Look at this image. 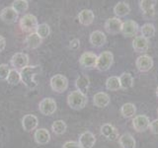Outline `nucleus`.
Segmentation results:
<instances>
[{
	"label": "nucleus",
	"mask_w": 158,
	"mask_h": 148,
	"mask_svg": "<svg viewBox=\"0 0 158 148\" xmlns=\"http://www.w3.org/2000/svg\"><path fill=\"white\" fill-rule=\"evenodd\" d=\"M29 56L28 54L24 52H17L15 53L11 58V65L16 70H22L25 67L29 66Z\"/></svg>",
	"instance_id": "nucleus-9"
},
{
	"label": "nucleus",
	"mask_w": 158,
	"mask_h": 148,
	"mask_svg": "<svg viewBox=\"0 0 158 148\" xmlns=\"http://www.w3.org/2000/svg\"><path fill=\"white\" fill-rule=\"evenodd\" d=\"M36 33L42 39L48 38L49 36V34H51V27H49V25H48L47 23L40 24L36 30Z\"/></svg>",
	"instance_id": "nucleus-34"
},
{
	"label": "nucleus",
	"mask_w": 158,
	"mask_h": 148,
	"mask_svg": "<svg viewBox=\"0 0 158 148\" xmlns=\"http://www.w3.org/2000/svg\"><path fill=\"white\" fill-rule=\"evenodd\" d=\"M19 14L12 7H5L0 12V19L5 24H13L18 20Z\"/></svg>",
	"instance_id": "nucleus-14"
},
{
	"label": "nucleus",
	"mask_w": 158,
	"mask_h": 148,
	"mask_svg": "<svg viewBox=\"0 0 158 148\" xmlns=\"http://www.w3.org/2000/svg\"><path fill=\"white\" fill-rule=\"evenodd\" d=\"M113 62H114V54L109 51H102L98 56L96 68L99 71H107L113 65Z\"/></svg>",
	"instance_id": "nucleus-4"
},
{
	"label": "nucleus",
	"mask_w": 158,
	"mask_h": 148,
	"mask_svg": "<svg viewBox=\"0 0 158 148\" xmlns=\"http://www.w3.org/2000/svg\"><path fill=\"white\" fill-rule=\"evenodd\" d=\"M150 120L145 115H138L135 116L132 120V127L137 132H143L149 128Z\"/></svg>",
	"instance_id": "nucleus-10"
},
{
	"label": "nucleus",
	"mask_w": 158,
	"mask_h": 148,
	"mask_svg": "<svg viewBox=\"0 0 158 148\" xmlns=\"http://www.w3.org/2000/svg\"><path fill=\"white\" fill-rule=\"evenodd\" d=\"M78 143L81 148H93L96 143V137L91 131H84L79 136Z\"/></svg>",
	"instance_id": "nucleus-15"
},
{
	"label": "nucleus",
	"mask_w": 158,
	"mask_h": 148,
	"mask_svg": "<svg viewBox=\"0 0 158 148\" xmlns=\"http://www.w3.org/2000/svg\"><path fill=\"white\" fill-rule=\"evenodd\" d=\"M79 47H80V41H79L78 39H73L70 42V43H69V47H70L71 49H73V51L78 49Z\"/></svg>",
	"instance_id": "nucleus-38"
},
{
	"label": "nucleus",
	"mask_w": 158,
	"mask_h": 148,
	"mask_svg": "<svg viewBox=\"0 0 158 148\" xmlns=\"http://www.w3.org/2000/svg\"><path fill=\"white\" fill-rule=\"evenodd\" d=\"M57 109L56 102L52 98H44L39 104V110L44 116H52Z\"/></svg>",
	"instance_id": "nucleus-6"
},
{
	"label": "nucleus",
	"mask_w": 158,
	"mask_h": 148,
	"mask_svg": "<svg viewBox=\"0 0 158 148\" xmlns=\"http://www.w3.org/2000/svg\"><path fill=\"white\" fill-rule=\"evenodd\" d=\"M156 96H157V98H158V87H157V89H156Z\"/></svg>",
	"instance_id": "nucleus-40"
},
{
	"label": "nucleus",
	"mask_w": 158,
	"mask_h": 148,
	"mask_svg": "<svg viewBox=\"0 0 158 148\" xmlns=\"http://www.w3.org/2000/svg\"><path fill=\"white\" fill-rule=\"evenodd\" d=\"M95 19V14L90 9H83L78 14L79 23L83 26H89L94 22Z\"/></svg>",
	"instance_id": "nucleus-20"
},
{
	"label": "nucleus",
	"mask_w": 158,
	"mask_h": 148,
	"mask_svg": "<svg viewBox=\"0 0 158 148\" xmlns=\"http://www.w3.org/2000/svg\"><path fill=\"white\" fill-rule=\"evenodd\" d=\"M157 113H158V109H157Z\"/></svg>",
	"instance_id": "nucleus-41"
},
{
	"label": "nucleus",
	"mask_w": 158,
	"mask_h": 148,
	"mask_svg": "<svg viewBox=\"0 0 158 148\" xmlns=\"http://www.w3.org/2000/svg\"><path fill=\"white\" fill-rule=\"evenodd\" d=\"M153 64L154 62H153L152 57L147 54H142V56H138L135 61L136 68L140 72H148L153 67Z\"/></svg>",
	"instance_id": "nucleus-11"
},
{
	"label": "nucleus",
	"mask_w": 158,
	"mask_h": 148,
	"mask_svg": "<svg viewBox=\"0 0 158 148\" xmlns=\"http://www.w3.org/2000/svg\"><path fill=\"white\" fill-rule=\"evenodd\" d=\"M89 41H90V43L93 47H101L106 43L107 37L102 31L97 30V31H94L90 34V39H89Z\"/></svg>",
	"instance_id": "nucleus-19"
},
{
	"label": "nucleus",
	"mask_w": 158,
	"mask_h": 148,
	"mask_svg": "<svg viewBox=\"0 0 158 148\" xmlns=\"http://www.w3.org/2000/svg\"><path fill=\"white\" fill-rule=\"evenodd\" d=\"M132 48L135 49V52L144 53L149 48V42L142 36H136L132 41Z\"/></svg>",
	"instance_id": "nucleus-16"
},
{
	"label": "nucleus",
	"mask_w": 158,
	"mask_h": 148,
	"mask_svg": "<svg viewBox=\"0 0 158 148\" xmlns=\"http://www.w3.org/2000/svg\"><path fill=\"white\" fill-rule=\"evenodd\" d=\"M118 79H120L121 83V89H123V90H127V89L131 88L133 84H135V79H133L131 74L128 72L122 73Z\"/></svg>",
	"instance_id": "nucleus-27"
},
{
	"label": "nucleus",
	"mask_w": 158,
	"mask_h": 148,
	"mask_svg": "<svg viewBox=\"0 0 158 148\" xmlns=\"http://www.w3.org/2000/svg\"><path fill=\"white\" fill-rule=\"evenodd\" d=\"M93 103L98 108H105L110 104V96L105 92H98L93 97Z\"/></svg>",
	"instance_id": "nucleus-23"
},
{
	"label": "nucleus",
	"mask_w": 158,
	"mask_h": 148,
	"mask_svg": "<svg viewBox=\"0 0 158 148\" xmlns=\"http://www.w3.org/2000/svg\"><path fill=\"white\" fill-rule=\"evenodd\" d=\"M97 58H98V56H96L94 52H91V51L83 52L81 54L80 58H79V64H80L83 68H87V69L96 68Z\"/></svg>",
	"instance_id": "nucleus-8"
},
{
	"label": "nucleus",
	"mask_w": 158,
	"mask_h": 148,
	"mask_svg": "<svg viewBox=\"0 0 158 148\" xmlns=\"http://www.w3.org/2000/svg\"><path fill=\"white\" fill-rule=\"evenodd\" d=\"M62 148H81V146L76 141H66L63 144Z\"/></svg>",
	"instance_id": "nucleus-37"
},
{
	"label": "nucleus",
	"mask_w": 158,
	"mask_h": 148,
	"mask_svg": "<svg viewBox=\"0 0 158 148\" xmlns=\"http://www.w3.org/2000/svg\"><path fill=\"white\" fill-rule=\"evenodd\" d=\"M67 130V125L64 121L62 120H57L54 121L52 125V130L57 135H61L63 133H65Z\"/></svg>",
	"instance_id": "nucleus-30"
},
{
	"label": "nucleus",
	"mask_w": 158,
	"mask_h": 148,
	"mask_svg": "<svg viewBox=\"0 0 158 148\" xmlns=\"http://www.w3.org/2000/svg\"><path fill=\"white\" fill-rule=\"evenodd\" d=\"M10 70H11V69L9 68L8 64H5V63L0 64V81L7 80Z\"/></svg>",
	"instance_id": "nucleus-35"
},
{
	"label": "nucleus",
	"mask_w": 158,
	"mask_h": 148,
	"mask_svg": "<svg viewBox=\"0 0 158 148\" xmlns=\"http://www.w3.org/2000/svg\"><path fill=\"white\" fill-rule=\"evenodd\" d=\"M38 125H39L38 117L35 115H32V113H28V115L24 116V117L22 118V126L24 128V130L27 132L35 130L37 128Z\"/></svg>",
	"instance_id": "nucleus-18"
},
{
	"label": "nucleus",
	"mask_w": 158,
	"mask_h": 148,
	"mask_svg": "<svg viewBox=\"0 0 158 148\" xmlns=\"http://www.w3.org/2000/svg\"><path fill=\"white\" fill-rule=\"evenodd\" d=\"M138 28L139 27H138L137 23L133 21V20H127V21L123 22L121 33L125 37L131 38L136 36V34L138 32Z\"/></svg>",
	"instance_id": "nucleus-13"
},
{
	"label": "nucleus",
	"mask_w": 158,
	"mask_h": 148,
	"mask_svg": "<svg viewBox=\"0 0 158 148\" xmlns=\"http://www.w3.org/2000/svg\"><path fill=\"white\" fill-rule=\"evenodd\" d=\"M40 72H41V66L40 65H29L25 67L22 70H20L21 82H23L24 85L28 89L33 90L38 86V82L36 81L35 77Z\"/></svg>",
	"instance_id": "nucleus-1"
},
{
	"label": "nucleus",
	"mask_w": 158,
	"mask_h": 148,
	"mask_svg": "<svg viewBox=\"0 0 158 148\" xmlns=\"http://www.w3.org/2000/svg\"><path fill=\"white\" fill-rule=\"evenodd\" d=\"M140 33L141 36L145 39H150L152 37L155 36L156 29L154 27V25L151 23H145L144 25H142V27L140 28Z\"/></svg>",
	"instance_id": "nucleus-29"
},
{
	"label": "nucleus",
	"mask_w": 158,
	"mask_h": 148,
	"mask_svg": "<svg viewBox=\"0 0 158 148\" xmlns=\"http://www.w3.org/2000/svg\"><path fill=\"white\" fill-rule=\"evenodd\" d=\"M42 43H43V39L40 37L36 32L29 34L26 37V39H25V42H24L25 46L30 49L38 48L42 44Z\"/></svg>",
	"instance_id": "nucleus-21"
},
{
	"label": "nucleus",
	"mask_w": 158,
	"mask_h": 148,
	"mask_svg": "<svg viewBox=\"0 0 158 148\" xmlns=\"http://www.w3.org/2000/svg\"><path fill=\"white\" fill-rule=\"evenodd\" d=\"M6 47V39L4 37L0 36V52H2Z\"/></svg>",
	"instance_id": "nucleus-39"
},
{
	"label": "nucleus",
	"mask_w": 158,
	"mask_h": 148,
	"mask_svg": "<svg viewBox=\"0 0 158 148\" xmlns=\"http://www.w3.org/2000/svg\"><path fill=\"white\" fill-rule=\"evenodd\" d=\"M49 84H51L52 90L59 94L65 92L68 88V80L62 74H56L54 76H52Z\"/></svg>",
	"instance_id": "nucleus-5"
},
{
	"label": "nucleus",
	"mask_w": 158,
	"mask_h": 148,
	"mask_svg": "<svg viewBox=\"0 0 158 148\" xmlns=\"http://www.w3.org/2000/svg\"><path fill=\"white\" fill-rule=\"evenodd\" d=\"M10 85H18L21 82V75H20V71L16 69H11L9 72V75L6 80Z\"/></svg>",
	"instance_id": "nucleus-33"
},
{
	"label": "nucleus",
	"mask_w": 158,
	"mask_h": 148,
	"mask_svg": "<svg viewBox=\"0 0 158 148\" xmlns=\"http://www.w3.org/2000/svg\"><path fill=\"white\" fill-rule=\"evenodd\" d=\"M155 3L150 0H140L139 7L142 11V16L146 20H151L155 17Z\"/></svg>",
	"instance_id": "nucleus-7"
},
{
	"label": "nucleus",
	"mask_w": 158,
	"mask_h": 148,
	"mask_svg": "<svg viewBox=\"0 0 158 148\" xmlns=\"http://www.w3.org/2000/svg\"><path fill=\"white\" fill-rule=\"evenodd\" d=\"M100 130H101V134L104 137H106L108 140L115 141L118 138V130L113 125H111V123H105V125H103L100 128Z\"/></svg>",
	"instance_id": "nucleus-17"
},
{
	"label": "nucleus",
	"mask_w": 158,
	"mask_h": 148,
	"mask_svg": "<svg viewBox=\"0 0 158 148\" xmlns=\"http://www.w3.org/2000/svg\"><path fill=\"white\" fill-rule=\"evenodd\" d=\"M131 12V7L128 3L125 2V1H120L118 2L115 7H114V13L118 17V18H121V17H126L127 15H128Z\"/></svg>",
	"instance_id": "nucleus-24"
},
{
	"label": "nucleus",
	"mask_w": 158,
	"mask_h": 148,
	"mask_svg": "<svg viewBox=\"0 0 158 148\" xmlns=\"http://www.w3.org/2000/svg\"><path fill=\"white\" fill-rule=\"evenodd\" d=\"M122 25H123V22L120 18L112 17V18L107 19V21L105 22V30L109 34L117 35L118 33H121Z\"/></svg>",
	"instance_id": "nucleus-12"
},
{
	"label": "nucleus",
	"mask_w": 158,
	"mask_h": 148,
	"mask_svg": "<svg viewBox=\"0 0 158 148\" xmlns=\"http://www.w3.org/2000/svg\"><path fill=\"white\" fill-rule=\"evenodd\" d=\"M136 108L135 104L132 103H126L123 104L121 108V115L125 118H131L135 115Z\"/></svg>",
	"instance_id": "nucleus-28"
},
{
	"label": "nucleus",
	"mask_w": 158,
	"mask_h": 148,
	"mask_svg": "<svg viewBox=\"0 0 158 148\" xmlns=\"http://www.w3.org/2000/svg\"><path fill=\"white\" fill-rule=\"evenodd\" d=\"M89 85H90V79L85 74L79 76L75 81V86L77 88V90L82 92L83 94H85V95L88 92Z\"/></svg>",
	"instance_id": "nucleus-26"
},
{
	"label": "nucleus",
	"mask_w": 158,
	"mask_h": 148,
	"mask_svg": "<svg viewBox=\"0 0 158 148\" xmlns=\"http://www.w3.org/2000/svg\"><path fill=\"white\" fill-rule=\"evenodd\" d=\"M118 143L122 148H135L136 142L131 133H123L118 137Z\"/></svg>",
	"instance_id": "nucleus-25"
},
{
	"label": "nucleus",
	"mask_w": 158,
	"mask_h": 148,
	"mask_svg": "<svg viewBox=\"0 0 158 148\" xmlns=\"http://www.w3.org/2000/svg\"><path fill=\"white\" fill-rule=\"evenodd\" d=\"M15 11L18 14H21L26 12L28 8H29V2L27 0H16V1H13L12 6H11Z\"/></svg>",
	"instance_id": "nucleus-32"
},
{
	"label": "nucleus",
	"mask_w": 158,
	"mask_h": 148,
	"mask_svg": "<svg viewBox=\"0 0 158 148\" xmlns=\"http://www.w3.org/2000/svg\"><path fill=\"white\" fill-rule=\"evenodd\" d=\"M20 28L25 33H35L39 26V22L36 16L33 14H25L24 16L20 19Z\"/></svg>",
	"instance_id": "nucleus-3"
},
{
	"label": "nucleus",
	"mask_w": 158,
	"mask_h": 148,
	"mask_svg": "<svg viewBox=\"0 0 158 148\" xmlns=\"http://www.w3.org/2000/svg\"><path fill=\"white\" fill-rule=\"evenodd\" d=\"M149 130H150V132L151 133L158 135V118H156V120H153L152 121H150Z\"/></svg>",
	"instance_id": "nucleus-36"
},
{
	"label": "nucleus",
	"mask_w": 158,
	"mask_h": 148,
	"mask_svg": "<svg viewBox=\"0 0 158 148\" xmlns=\"http://www.w3.org/2000/svg\"><path fill=\"white\" fill-rule=\"evenodd\" d=\"M87 103H88L87 96L78 90L72 91L67 96V104L73 110L76 111L82 110V109L86 107Z\"/></svg>",
	"instance_id": "nucleus-2"
},
{
	"label": "nucleus",
	"mask_w": 158,
	"mask_h": 148,
	"mask_svg": "<svg viewBox=\"0 0 158 148\" xmlns=\"http://www.w3.org/2000/svg\"><path fill=\"white\" fill-rule=\"evenodd\" d=\"M34 138L38 144L44 145L48 144L49 140H51V134L46 128H38L34 133Z\"/></svg>",
	"instance_id": "nucleus-22"
},
{
	"label": "nucleus",
	"mask_w": 158,
	"mask_h": 148,
	"mask_svg": "<svg viewBox=\"0 0 158 148\" xmlns=\"http://www.w3.org/2000/svg\"><path fill=\"white\" fill-rule=\"evenodd\" d=\"M106 88L110 91H118L121 89L120 79L117 76H111L106 80Z\"/></svg>",
	"instance_id": "nucleus-31"
}]
</instances>
